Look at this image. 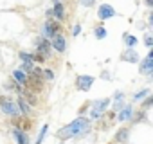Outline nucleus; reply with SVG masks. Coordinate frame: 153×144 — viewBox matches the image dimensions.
Masks as SVG:
<instances>
[{
	"label": "nucleus",
	"instance_id": "f257e3e1",
	"mask_svg": "<svg viewBox=\"0 0 153 144\" xmlns=\"http://www.w3.org/2000/svg\"><path fill=\"white\" fill-rule=\"evenodd\" d=\"M90 133V119L88 117H83L79 115L78 119H74L72 122H68L67 126L59 128L56 131V137L61 139V140H67V139H83L85 135Z\"/></svg>",
	"mask_w": 153,
	"mask_h": 144
},
{
	"label": "nucleus",
	"instance_id": "f03ea898",
	"mask_svg": "<svg viewBox=\"0 0 153 144\" xmlns=\"http://www.w3.org/2000/svg\"><path fill=\"white\" fill-rule=\"evenodd\" d=\"M110 103H112V97H103V99H94L92 103H90V110H88V115H90V119H101L103 117V114L106 112V108L110 106Z\"/></svg>",
	"mask_w": 153,
	"mask_h": 144
},
{
	"label": "nucleus",
	"instance_id": "7ed1b4c3",
	"mask_svg": "<svg viewBox=\"0 0 153 144\" xmlns=\"http://www.w3.org/2000/svg\"><path fill=\"white\" fill-rule=\"evenodd\" d=\"M0 110L7 117H18L20 115V110H18L16 103L9 96H0Z\"/></svg>",
	"mask_w": 153,
	"mask_h": 144
},
{
	"label": "nucleus",
	"instance_id": "20e7f679",
	"mask_svg": "<svg viewBox=\"0 0 153 144\" xmlns=\"http://www.w3.org/2000/svg\"><path fill=\"white\" fill-rule=\"evenodd\" d=\"M59 31H61V24H59L58 20L51 18V20H47L45 25H43V38L52 40L56 34H59Z\"/></svg>",
	"mask_w": 153,
	"mask_h": 144
},
{
	"label": "nucleus",
	"instance_id": "39448f33",
	"mask_svg": "<svg viewBox=\"0 0 153 144\" xmlns=\"http://www.w3.org/2000/svg\"><path fill=\"white\" fill-rule=\"evenodd\" d=\"M139 72L151 78V72H153V52H151V50L140 59V63H139Z\"/></svg>",
	"mask_w": 153,
	"mask_h": 144
},
{
	"label": "nucleus",
	"instance_id": "423d86ee",
	"mask_svg": "<svg viewBox=\"0 0 153 144\" xmlns=\"http://www.w3.org/2000/svg\"><path fill=\"white\" fill-rule=\"evenodd\" d=\"M34 47H36L38 54H42V56L47 59V56H49V52H51V40H47V38H43V36H36V38H34Z\"/></svg>",
	"mask_w": 153,
	"mask_h": 144
},
{
	"label": "nucleus",
	"instance_id": "0eeeda50",
	"mask_svg": "<svg viewBox=\"0 0 153 144\" xmlns=\"http://www.w3.org/2000/svg\"><path fill=\"white\" fill-rule=\"evenodd\" d=\"M115 15H117V11H115L110 4H101V6L97 7V18H99L101 22L110 20V18H114Z\"/></svg>",
	"mask_w": 153,
	"mask_h": 144
},
{
	"label": "nucleus",
	"instance_id": "6e6552de",
	"mask_svg": "<svg viewBox=\"0 0 153 144\" xmlns=\"http://www.w3.org/2000/svg\"><path fill=\"white\" fill-rule=\"evenodd\" d=\"M94 85V78L92 76H87V74H81L78 76V79H76V87H78V90L81 92H88Z\"/></svg>",
	"mask_w": 153,
	"mask_h": 144
},
{
	"label": "nucleus",
	"instance_id": "1a4fd4ad",
	"mask_svg": "<svg viewBox=\"0 0 153 144\" xmlns=\"http://www.w3.org/2000/svg\"><path fill=\"white\" fill-rule=\"evenodd\" d=\"M51 49L58 50V52H65L67 50V40L63 34H56L52 40H51Z\"/></svg>",
	"mask_w": 153,
	"mask_h": 144
},
{
	"label": "nucleus",
	"instance_id": "9d476101",
	"mask_svg": "<svg viewBox=\"0 0 153 144\" xmlns=\"http://www.w3.org/2000/svg\"><path fill=\"white\" fill-rule=\"evenodd\" d=\"M133 114H135V112H133V106H131V105H124V106L119 110V114H115V115H117L115 119H117L119 122H124V121H131Z\"/></svg>",
	"mask_w": 153,
	"mask_h": 144
},
{
	"label": "nucleus",
	"instance_id": "9b49d317",
	"mask_svg": "<svg viewBox=\"0 0 153 144\" xmlns=\"http://www.w3.org/2000/svg\"><path fill=\"white\" fill-rule=\"evenodd\" d=\"M52 18H54V20H58V22L65 20V6H63L61 2L52 4Z\"/></svg>",
	"mask_w": 153,
	"mask_h": 144
},
{
	"label": "nucleus",
	"instance_id": "f8f14e48",
	"mask_svg": "<svg viewBox=\"0 0 153 144\" xmlns=\"http://www.w3.org/2000/svg\"><path fill=\"white\" fill-rule=\"evenodd\" d=\"M13 137H15L16 144H29V135L22 128H13Z\"/></svg>",
	"mask_w": 153,
	"mask_h": 144
},
{
	"label": "nucleus",
	"instance_id": "ddd939ff",
	"mask_svg": "<svg viewBox=\"0 0 153 144\" xmlns=\"http://www.w3.org/2000/svg\"><path fill=\"white\" fill-rule=\"evenodd\" d=\"M121 59L123 61H128V63H139V54H137L135 49H126L123 52V58Z\"/></svg>",
	"mask_w": 153,
	"mask_h": 144
},
{
	"label": "nucleus",
	"instance_id": "4468645a",
	"mask_svg": "<svg viewBox=\"0 0 153 144\" xmlns=\"http://www.w3.org/2000/svg\"><path fill=\"white\" fill-rule=\"evenodd\" d=\"M15 103H16V106H18L20 114H24V117H29V115H31V106L25 103V99H24L22 96H18V99H16Z\"/></svg>",
	"mask_w": 153,
	"mask_h": 144
},
{
	"label": "nucleus",
	"instance_id": "2eb2a0df",
	"mask_svg": "<svg viewBox=\"0 0 153 144\" xmlns=\"http://www.w3.org/2000/svg\"><path fill=\"white\" fill-rule=\"evenodd\" d=\"M13 78H15V81L18 83V85H22V87H27V74L24 70H20V68H15L13 70Z\"/></svg>",
	"mask_w": 153,
	"mask_h": 144
},
{
	"label": "nucleus",
	"instance_id": "dca6fc26",
	"mask_svg": "<svg viewBox=\"0 0 153 144\" xmlns=\"http://www.w3.org/2000/svg\"><path fill=\"white\" fill-rule=\"evenodd\" d=\"M123 42H124V45H126L128 49H135V45L139 43V40H137L133 34H130V33H124V34H123Z\"/></svg>",
	"mask_w": 153,
	"mask_h": 144
},
{
	"label": "nucleus",
	"instance_id": "f3484780",
	"mask_svg": "<svg viewBox=\"0 0 153 144\" xmlns=\"http://www.w3.org/2000/svg\"><path fill=\"white\" fill-rule=\"evenodd\" d=\"M128 137H130V130H128V128H123V130H119V131L115 133V142L124 144V142L128 140Z\"/></svg>",
	"mask_w": 153,
	"mask_h": 144
},
{
	"label": "nucleus",
	"instance_id": "a211bd4d",
	"mask_svg": "<svg viewBox=\"0 0 153 144\" xmlns=\"http://www.w3.org/2000/svg\"><path fill=\"white\" fill-rule=\"evenodd\" d=\"M106 36H108V31H106L105 25H97V27L94 29V38H96V40H105Z\"/></svg>",
	"mask_w": 153,
	"mask_h": 144
},
{
	"label": "nucleus",
	"instance_id": "6ab92c4d",
	"mask_svg": "<svg viewBox=\"0 0 153 144\" xmlns=\"http://www.w3.org/2000/svg\"><path fill=\"white\" fill-rule=\"evenodd\" d=\"M149 92H151L149 88H144V90H140V92H135V94H133V97H131V101H133V103H139L142 97L149 96Z\"/></svg>",
	"mask_w": 153,
	"mask_h": 144
},
{
	"label": "nucleus",
	"instance_id": "aec40b11",
	"mask_svg": "<svg viewBox=\"0 0 153 144\" xmlns=\"http://www.w3.org/2000/svg\"><path fill=\"white\" fill-rule=\"evenodd\" d=\"M47 130H49V124H43V126L40 128V133H38V137H36V144H42V142H43V139H45V135H47Z\"/></svg>",
	"mask_w": 153,
	"mask_h": 144
},
{
	"label": "nucleus",
	"instance_id": "412c9836",
	"mask_svg": "<svg viewBox=\"0 0 153 144\" xmlns=\"http://www.w3.org/2000/svg\"><path fill=\"white\" fill-rule=\"evenodd\" d=\"M18 58H20L22 63H29V61H33V54H31V52H25V50L18 52Z\"/></svg>",
	"mask_w": 153,
	"mask_h": 144
},
{
	"label": "nucleus",
	"instance_id": "4be33fe9",
	"mask_svg": "<svg viewBox=\"0 0 153 144\" xmlns=\"http://www.w3.org/2000/svg\"><path fill=\"white\" fill-rule=\"evenodd\" d=\"M42 72H43V78H45L47 81H54L56 74H54V70H52V68H45V70H42Z\"/></svg>",
	"mask_w": 153,
	"mask_h": 144
},
{
	"label": "nucleus",
	"instance_id": "5701e85b",
	"mask_svg": "<svg viewBox=\"0 0 153 144\" xmlns=\"http://www.w3.org/2000/svg\"><path fill=\"white\" fill-rule=\"evenodd\" d=\"M133 115H137V117H131L133 122H140V121H146V119H148V117H146V110H142V112H139V114H133Z\"/></svg>",
	"mask_w": 153,
	"mask_h": 144
},
{
	"label": "nucleus",
	"instance_id": "b1692460",
	"mask_svg": "<svg viewBox=\"0 0 153 144\" xmlns=\"http://www.w3.org/2000/svg\"><path fill=\"white\" fill-rule=\"evenodd\" d=\"M144 45H146L148 49H151V45H153V36H151V33H146V34H144Z\"/></svg>",
	"mask_w": 153,
	"mask_h": 144
},
{
	"label": "nucleus",
	"instance_id": "393cba45",
	"mask_svg": "<svg viewBox=\"0 0 153 144\" xmlns=\"http://www.w3.org/2000/svg\"><path fill=\"white\" fill-rule=\"evenodd\" d=\"M33 67H34V63H33V61H29V63H22L20 70H24V72H31V70H33Z\"/></svg>",
	"mask_w": 153,
	"mask_h": 144
},
{
	"label": "nucleus",
	"instance_id": "a878e982",
	"mask_svg": "<svg viewBox=\"0 0 153 144\" xmlns=\"http://www.w3.org/2000/svg\"><path fill=\"white\" fill-rule=\"evenodd\" d=\"M121 99H124V92H123V90H115L112 101H121Z\"/></svg>",
	"mask_w": 153,
	"mask_h": 144
},
{
	"label": "nucleus",
	"instance_id": "bb28decb",
	"mask_svg": "<svg viewBox=\"0 0 153 144\" xmlns=\"http://www.w3.org/2000/svg\"><path fill=\"white\" fill-rule=\"evenodd\" d=\"M151 105H153V97H151V96H146V99H144V103H142V108L148 110Z\"/></svg>",
	"mask_w": 153,
	"mask_h": 144
},
{
	"label": "nucleus",
	"instance_id": "cd10ccee",
	"mask_svg": "<svg viewBox=\"0 0 153 144\" xmlns=\"http://www.w3.org/2000/svg\"><path fill=\"white\" fill-rule=\"evenodd\" d=\"M123 106H124V99H121V101H114V112H119Z\"/></svg>",
	"mask_w": 153,
	"mask_h": 144
},
{
	"label": "nucleus",
	"instance_id": "c85d7f7f",
	"mask_svg": "<svg viewBox=\"0 0 153 144\" xmlns=\"http://www.w3.org/2000/svg\"><path fill=\"white\" fill-rule=\"evenodd\" d=\"M101 79H105V81H112V79H114V76L110 74V72H108V70H105V72H103V74H101Z\"/></svg>",
	"mask_w": 153,
	"mask_h": 144
},
{
	"label": "nucleus",
	"instance_id": "c756f323",
	"mask_svg": "<svg viewBox=\"0 0 153 144\" xmlns=\"http://www.w3.org/2000/svg\"><path fill=\"white\" fill-rule=\"evenodd\" d=\"M81 2V6H85V7H92V6H96V0H79Z\"/></svg>",
	"mask_w": 153,
	"mask_h": 144
},
{
	"label": "nucleus",
	"instance_id": "7c9ffc66",
	"mask_svg": "<svg viewBox=\"0 0 153 144\" xmlns=\"http://www.w3.org/2000/svg\"><path fill=\"white\" fill-rule=\"evenodd\" d=\"M79 33H81V25L76 24V25L72 27V36H79Z\"/></svg>",
	"mask_w": 153,
	"mask_h": 144
},
{
	"label": "nucleus",
	"instance_id": "2f4dec72",
	"mask_svg": "<svg viewBox=\"0 0 153 144\" xmlns=\"http://www.w3.org/2000/svg\"><path fill=\"white\" fill-rule=\"evenodd\" d=\"M4 90H6V92H13V90H15L13 83H6V85H4Z\"/></svg>",
	"mask_w": 153,
	"mask_h": 144
},
{
	"label": "nucleus",
	"instance_id": "473e14b6",
	"mask_svg": "<svg viewBox=\"0 0 153 144\" xmlns=\"http://www.w3.org/2000/svg\"><path fill=\"white\" fill-rule=\"evenodd\" d=\"M45 16H47V20H51L52 18V9H47L45 11Z\"/></svg>",
	"mask_w": 153,
	"mask_h": 144
},
{
	"label": "nucleus",
	"instance_id": "72a5a7b5",
	"mask_svg": "<svg viewBox=\"0 0 153 144\" xmlns=\"http://www.w3.org/2000/svg\"><path fill=\"white\" fill-rule=\"evenodd\" d=\"M148 24H149V25H151V24H153V15H151V13H149V15H148Z\"/></svg>",
	"mask_w": 153,
	"mask_h": 144
},
{
	"label": "nucleus",
	"instance_id": "f704fd0d",
	"mask_svg": "<svg viewBox=\"0 0 153 144\" xmlns=\"http://www.w3.org/2000/svg\"><path fill=\"white\" fill-rule=\"evenodd\" d=\"M144 4H146L148 7H151V6H153V0H144Z\"/></svg>",
	"mask_w": 153,
	"mask_h": 144
},
{
	"label": "nucleus",
	"instance_id": "c9c22d12",
	"mask_svg": "<svg viewBox=\"0 0 153 144\" xmlns=\"http://www.w3.org/2000/svg\"><path fill=\"white\" fill-rule=\"evenodd\" d=\"M51 2H52V4H56V2H59V0H51Z\"/></svg>",
	"mask_w": 153,
	"mask_h": 144
}]
</instances>
